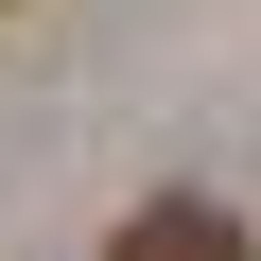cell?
Listing matches in <instances>:
<instances>
[{
  "label": "cell",
  "mask_w": 261,
  "mask_h": 261,
  "mask_svg": "<svg viewBox=\"0 0 261 261\" xmlns=\"http://www.w3.org/2000/svg\"><path fill=\"white\" fill-rule=\"evenodd\" d=\"M122 261H261L209 192H157V209H122Z\"/></svg>",
  "instance_id": "obj_1"
}]
</instances>
